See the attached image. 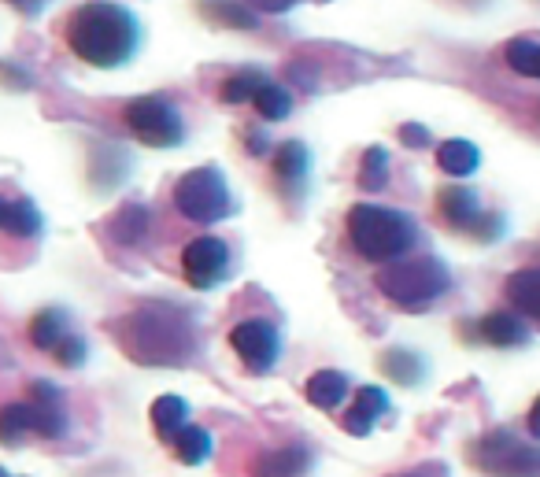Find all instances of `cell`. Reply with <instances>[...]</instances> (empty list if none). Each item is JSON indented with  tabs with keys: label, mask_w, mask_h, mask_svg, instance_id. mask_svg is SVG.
<instances>
[{
	"label": "cell",
	"mask_w": 540,
	"mask_h": 477,
	"mask_svg": "<svg viewBox=\"0 0 540 477\" xmlns=\"http://www.w3.org/2000/svg\"><path fill=\"white\" fill-rule=\"evenodd\" d=\"M0 477H15V474H8V470H4V466H0Z\"/></svg>",
	"instance_id": "37"
},
{
	"label": "cell",
	"mask_w": 540,
	"mask_h": 477,
	"mask_svg": "<svg viewBox=\"0 0 540 477\" xmlns=\"http://www.w3.org/2000/svg\"><path fill=\"white\" fill-rule=\"evenodd\" d=\"M26 433H34V407L30 404H4L0 407V444H19Z\"/></svg>",
	"instance_id": "22"
},
{
	"label": "cell",
	"mask_w": 540,
	"mask_h": 477,
	"mask_svg": "<svg viewBox=\"0 0 540 477\" xmlns=\"http://www.w3.org/2000/svg\"><path fill=\"white\" fill-rule=\"evenodd\" d=\"M381 367H385V374H389L396 385H418L422 374H426V367H422V359H418L415 352H385Z\"/></svg>",
	"instance_id": "26"
},
{
	"label": "cell",
	"mask_w": 540,
	"mask_h": 477,
	"mask_svg": "<svg viewBox=\"0 0 540 477\" xmlns=\"http://www.w3.org/2000/svg\"><path fill=\"white\" fill-rule=\"evenodd\" d=\"M130 134L148 148H174L185 141V123L167 97H137L123 111Z\"/></svg>",
	"instance_id": "7"
},
{
	"label": "cell",
	"mask_w": 540,
	"mask_h": 477,
	"mask_svg": "<svg viewBox=\"0 0 540 477\" xmlns=\"http://www.w3.org/2000/svg\"><path fill=\"white\" fill-rule=\"evenodd\" d=\"M481 341L492 344V348H515V344H526L529 330L526 322L518 315H511V311H492V315L481 318Z\"/></svg>",
	"instance_id": "15"
},
{
	"label": "cell",
	"mask_w": 540,
	"mask_h": 477,
	"mask_svg": "<svg viewBox=\"0 0 540 477\" xmlns=\"http://www.w3.org/2000/svg\"><path fill=\"white\" fill-rule=\"evenodd\" d=\"M307 470H311V452H307L304 444L263 452L252 463V477H304Z\"/></svg>",
	"instance_id": "11"
},
{
	"label": "cell",
	"mask_w": 540,
	"mask_h": 477,
	"mask_svg": "<svg viewBox=\"0 0 540 477\" xmlns=\"http://www.w3.org/2000/svg\"><path fill=\"white\" fill-rule=\"evenodd\" d=\"M400 137H404V145H430V130H422V126H404L400 130Z\"/></svg>",
	"instance_id": "34"
},
{
	"label": "cell",
	"mask_w": 540,
	"mask_h": 477,
	"mask_svg": "<svg viewBox=\"0 0 540 477\" xmlns=\"http://www.w3.org/2000/svg\"><path fill=\"white\" fill-rule=\"evenodd\" d=\"M378 289L389 304L404 307V311H422L430 307L437 296L452 289V274L441 259H411V263H389L378 270Z\"/></svg>",
	"instance_id": "4"
},
{
	"label": "cell",
	"mask_w": 540,
	"mask_h": 477,
	"mask_svg": "<svg viewBox=\"0 0 540 477\" xmlns=\"http://www.w3.org/2000/svg\"><path fill=\"white\" fill-rule=\"evenodd\" d=\"M245 4L248 8H259V12H289L300 0H245Z\"/></svg>",
	"instance_id": "33"
},
{
	"label": "cell",
	"mask_w": 540,
	"mask_h": 477,
	"mask_svg": "<svg viewBox=\"0 0 540 477\" xmlns=\"http://www.w3.org/2000/svg\"><path fill=\"white\" fill-rule=\"evenodd\" d=\"M115 341L141 367H182L197 352V326L182 307L148 304L115 322Z\"/></svg>",
	"instance_id": "1"
},
{
	"label": "cell",
	"mask_w": 540,
	"mask_h": 477,
	"mask_svg": "<svg viewBox=\"0 0 540 477\" xmlns=\"http://www.w3.org/2000/svg\"><path fill=\"white\" fill-rule=\"evenodd\" d=\"M67 45L89 67H123L141 45V23L115 0H89L67 19Z\"/></svg>",
	"instance_id": "2"
},
{
	"label": "cell",
	"mask_w": 540,
	"mask_h": 477,
	"mask_svg": "<svg viewBox=\"0 0 540 477\" xmlns=\"http://www.w3.org/2000/svg\"><path fill=\"white\" fill-rule=\"evenodd\" d=\"M182 278L193 289H215L230 278V248L219 237H197L182 252Z\"/></svg>",
	"instance_id": "10"
},
{
	"label": "cell",
	"mask_w": 540,
	"mask_h": 477,
	"mask_svg": "<svg viewBox=\"0 0 540 477\" xmlns=\"http://www.w3.org/2000/svg\"><path fill=\"white\" fill-rule=\"evenodd\" d=\"M474 466L489 477H540V444L522 441L511 429H492L485 433L474 452Z\"/></svg>",
	"instance_id": "6"
},
{
	"label": "cell",
	"mask_w": 540,
	"mask_h": 477,
	"mask_svg": "<svg viewBox=\"0 0 540 477\" xmlns=\"http://www.w3.org/2000/svg\"><path fill=\"white\" fill-rule=\"evenodd\" d=\"M348 241L370 263H396L415 245V222L404 211L381 208V204H356L348 211Z\"/></svg>",
	"instance_id": "3"
},
{
	"label": "cell",
	"mask_w": 540,
	"mask_h": 477,
	"mask_svg": "<svg viewBox=\"0 0 540 477\" xmlns=\"http://www.w3.org/2000/svg\"><path fill=\"white\" fill-rule=\"evenodd\" d=\"M267 86V78L259 71H237V74H230L226 82H222V100L226 104H245V100H252L259 93V89Z\"/></svg>",
	"instance_id": "27"
},
{
	"label": "cell",
	"mask_w": 540,
	"mask_h": 477,
	"mask_svg": "<svg viewBox=\"0 0 540 477\" xmlns=\"http://www.w3.org/2000/svg\"><path fill=\"white\" fill-rule=\"evenodd\" d=\"M252 104H256V111L263 119H270V123H278V119H285L293 111V97L282 86H274V82H267V86L259 89L256 97H252Z\"/></svg>",
	"instance_id": "28"
},
{
	"label": "cell",
	"mask_w": 540,
	"mask_h": 477,
	"mask_svg": "<svg viewBox=\"0 0 540 477\" xmlns=\"http://www.w3.org/2000/svg\"><path fill=\"white\" fill-rule=\"evenodd\" d=\"M400 477H426V474H400Z\"/></svg>",
	"instance_id": "38"
},
{
	"label": "cell",
	"mask_w": 540,
	"mask_h": 477,
	"mask_svg": "<svg viewBox=\"0 0 540 477\" xmlns=\"http://www.w3.org/2000/svg\"><path fill=\"white\" fill-rule=\"evenodd\" d=\"M34 407V433L37 437H45V441H56V437H63L67 433V415L60 411V404L52 407Z\"/></svg>",
	"instance_id": "30"
},
{
	"label": "cell",
	"mask_w": 540,
	"mask_h": 477,
	"mask_svg": "<svg viewBox=\"0 0 540 477\" xmlns=\"http://www.w3.org/2000/svg\"><path fill=\"white\" fill-rule=\"evenodd\" d=\"M67 333H71L67 330V315L56 311V307H45V311H37V315L30 318V344L41 348V352H52Z\"/></svg>",
	"instance_id": "20"
},
{
	"label": "cell",
	"mask_w": 540,
	"mask_h": 477,
	"mask_svg": "<svg viewBox=\"0 0 540 477\" xmlns=\"http://www.w3.org/2000/svg\"><path fill=\"white\" fill-rule=\"evenodd\" d=\"M0 230L30 241V237L45 230V219H41L34 200H12V196L0 193Z\"/></svg>",
	"instance_id": "12"
},
{
	"label": "cell",
	"mask_w": 540,
	"mask_h": 477,
	"mask_svg": "<svg viewBox=\"0 0 540 477\" xmlns=\"http://www.w3.org/2000/svg\"><path fill=\"white\" fill-rule=\"evenodd\" d=\"M52 352H56V363H60V367H82V363H86L89 348H86V341H82V337L67 333V337H63V341L52 348Z\"/></svg>",
	"instance_id": "31"
},
{
	"label": "cell",
	"mask_w": 540,
	"mask_h": 477,
	"mask_svg": "<svg viewBox=\"0 0 540 477\" xmlns=\"http://www.w3.org/2000/svg\"><path fill=\"white\" fill-rule=\"evenodd\" d=\"M8 4H12L15 12H23V15H41L52 0H8Z\"/></svg>",
	"instance_id": "35"
},
{
	"label": "cell",
	"mask_w": 540,
	"mask_h": 477,
	"mask_svg": "<svg viewBox=\"0 0 540 477\" xmlns=\"http://www.w3.org/2000/svg\"><path fill=\"white\" fill-rule=\"evenodd\" d=\"M208 19L222 26H237V30H256V15L248 4H234V0H204Z\"/></svg>",
	"instance_id": "25"
},
{
	"label": "cell",
	"mask_w": 540,
	"mask_h": 477,
	"mask_svg": "<svg viewBox=\"0 0 540 477\" xmlns=\"http://www.w3.org/2000/svg\"><path fill=\"white\" fill-rule=\"evenodd\" d=\"M189 426V404L182 396H160L152 404V429L160 433V441H174Z\"/></svg>",
	"instance_id": "19"
},
{
	"label": "cell",
	"mask_w": 540,
	"mask_h": 477,
	"mask_svg": "<svg viewBox=\"0 0 540 477\" xmlns=\"http://www.w3.org/2000/svg\"><path fill=\"white\" fill-rule=\"evenodd\" d=\"M437 215H441L452 230L470 233V237H478V241H496V237L504 233V219L481 208L478 193L467 189V185H444L441 193H437Z\"/></svg>",
	"instance_id": "8"
},
{
	"label": "cell",
	"mask_w": 540,
	"mask_h": 477,
	"mask_svg": "<svg viewBox=\"0 0 540 477\" xmlns=\"http://www.w3.org/2000/svg\"><path fill=\"white\" fill-rule=\"evenodd\" d=\"M307 171H311V156L300 141H285L278 145V156H274V178L282 182V189L289 193H300V185L307 182Z\"/></svg>",
	"instance_id": "14"
},
{
	"label": "cell",
	"mask_w": 540,
	"mask_h": 477,
	"mask_svg": "<svg viewBox=\"0 0 540 477\" xmlns=\"http://www.w3.org/2000/svg\"><path fill=\"white\" fill-rule=\"evenodd\" d=\"M230 344L234 352L241 355L252 374H267L274 363H278V352H282V337H278V326L270 318H245L230 330Z\"/></svg>",
	"instance_id": "9"
},
{
	"label": "cell",
	"mask_w": 540,
	"mask_h": 477,
	"mask_svg": "<svg viewBox=\"0 0 540 477\" xmlns=\"http://www.w3.org/2000/svg\"><path fill=\"white\" fill-rule=\"evenodd\" d=\"M304 396L315 407H322V411H333L348 396V378H344L341 370H315L304 385Z\"/></svg>",
	"instance_id": "17"
},
{
	"label": "cell",
	"mask_w": 540,
	"mask_h": 477,
	"mask_svg": "<svg viewBox=\"0 0 540 477\" xmlns=\"http://www.w3.org/2000/svg\"><path fill=\"white\" fill-rule=\"evenodd\" d=\"M437 163H441L444 174L452 178H470V174L481 167V152L474 141H444L437 148Z\"/></svg>",
	"instance_id": "18"
},
{
	"label": "cell",
	"mask_w": 540,
	"mask_h": 477,
	"mask_svg": "<svg viewBox=\"0 0 540 477\" xmlns=\"http://www.w3.org/2000/svg\"><path fill=\"white\" fill-rule=\"evenodd\" d=\"M171 444H174V455H178L185 466H200L211 455V448H215V444H211L208 429L193 426V422H189V426H185Z\"/></svg>",
	"instance_id": "21"
},
{
	"label": "cell",
	"mask_w": 540,
	"mask_h": 477,
	"mask_svg": "<svg viewBox=\"0 0 540 477\" xmlns=\"http://www.w3.org/2000/svg\"><path fill=\"white\" fill-rule=\"evenodd\" d=\"M30 404H37V407L60 404V389H56L52 381H34V385H30Z\"/></svg>",
	"instance_id": "32"
},
{
	"label": "cell",
	"mask_w": 540,
	"mask_h": 477,
	"mask_svg": "<svg viewBox=\"0 0 540 477\" xmlns=\"http://www.w3.org/2000/svg\"><path fill=\"white\" fill-rule=\"evenodd\" d=\"M389 178V152L385 148H367V156L359 163V185L363 189H381Z\"/></svg>",
	"instance_id": "29"
},
{
	"label": "cell",
	"mask_w": 540,
	"mask_h": 477,
	"mask_svg": "<svg viewBox=\"0 0 540 477\" xmlns=\"http://www.w3.org/2000/svg\"><path fill=\"white\" fill-rule=\"evenodd\" d=\"M504 60L511 71L526 74V78H540V41L529 37H515L504 45Z\"/></svg>",
	"instance_id": "24"
},
{
	"label": "cell",
	"mask_w": 540,
	"mask_h": 477,
	"mask_svg": "<svg viewBox=\"0 0 540 477\" xmlns=\"http://www.w3.org/2000/svg\"><path fill=\"white\" fill-rule=\"evenodd\" d=\"M148 233V211L141 204H126L115 219H111V237L119 241V245H137V241H145Z\"/></svg>",
	"instance_id": "23"
},
{
	"label": "cell",
	"mask_w": 540,
	"mask_h": 477,
	"mask_svg": "<svg viewBox=\"0 0 540 477\" xmlns=\"http://www.w3.org/2000/svg\"><path fill=\"white\" fill-rule=\"evenodd\" d=\"M385 411H389V396H385V389L367 385V389L356 392V407L344 415V429H348L352 437H367L370 429H374V422H378Z\"/></svg>",
	"instance_id": "13"
},
{
	"label": "cell",
	"mask_w": 540,
	"mask_h": 477,
	"mask_svg": "<svg viewBox=\"0 0 540 477\" xmlns=\"http://www.w3.org/2000/svg\"><path fill=\"white\" fill-rule=\"evenodd\" d=\"M529 433L540 441V396H537V404L529 407Z\"/></svg>",
	"instance_id": "36"
},
{
	"label": "cell",
	"mask_w": 540,
	"mask_h": 477,
	"mask_svg": "<svg viewBox=\"0 0 540 477\" xmlns=\"http://www.w3.org/2000/svg\"><path fill=\"white\" fill-rule=\"evenodd\" d=\"M174 208L182 211L189 222L211 226V222L226 219L234 211V196L226 189V178L215 167H197L178 178L174 185Z\"/></svg>",
	"instance_id": "5"
},
{
	"label": "cell",
	"mask_w": 540,
	"mask_h": 477,
	"mask_svg": "<svg viewBox=\"0 0 540 477\" xmlns=\"http://www.w3.org/2000/svg\"><path fill=\"white\" fill-rule=\"evenodd\" d=\"M507 300L522 311V315L537 318L540 322V267H526V270H515L504 285Z\"/></svg>",
	"instance_id": "16"
}]
</instances>
